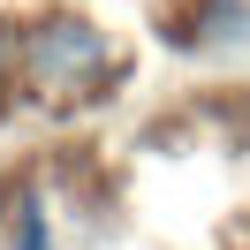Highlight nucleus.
Segmentation results:
<instances>
[{
    "label": "nucleus",
    "mask_w": 250,
    "mask_h": 250,
    "mask_svg": "<svg viewBox=\"0 0 250 250\" xmlns=\"http://www.w3.org/2000/svg\"><path fill=\"white\" fill-rule=\"evenodd\" d=\"M99 68H106V46H99L91 23H46L31 46V76L46 83V91H76V83H91Z\"/></svg>",
    "instance_id": "nucleus-1"
},
{
    "label": "nucleus",
    "mask_w": 250,
    "mask_h": 250,
    "mask_svg": "<svg viewBox=\"0 0 250 250\" xmlns=\"http://www.w3.org/2000/svg\"><path fill=\"white\" fill-rule=\"evenodd\" d=\"M16 243L23 250H46V212H38L31 197H23V212H16Z\"/></svg>",
    "instance_id": "nucleus-2"
}]
</instances>
